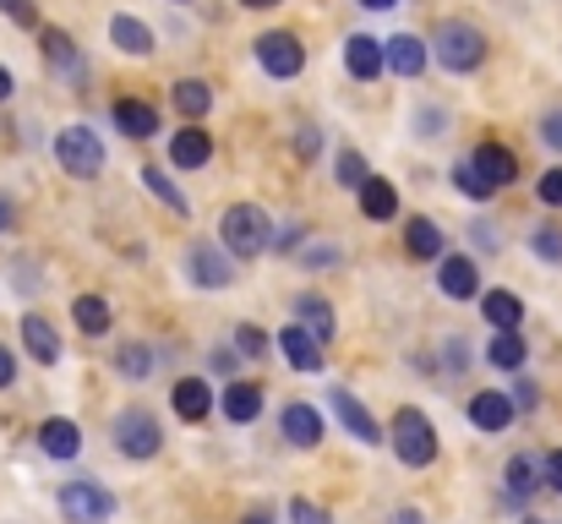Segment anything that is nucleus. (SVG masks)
I'll list each match as a JSON object with an SVG mask.
<instances>
[{
    "label": "nucleus",
    "mask_w": 562,
    "mask_h": 524,
    "mask_svg": "<svg viewBox=\"0 0 562 524\" xmlns=\"http://www.w3.org/2000/svg\"><path fill=\"white\" fill-rule=\"evenodd\" d=\"M218 241H224L229 257H262L268 241H273V219H268L257 202H235V208H224V219H218Z\"/></svg>",
    "instance_id": "nucleus-1"
},
{
    "label": "nucleus",
    "mask_w": 562,
    "mask_h": 524,
    "mask_svg": "<svg viewBox=\"0 0 562 524\" xmlns=\"http://www.w3.org/2000/svg\"><path fill=\"white\" fill-rule=\"evenodd\" d=\"M393 454H398V465H409V470H426V465L437 459V432H431V421H426L415 404H404V410L393 415Z\"/></svg>",
    "instance_id": "nucleus-2"
},
{
    "label": "nucleus",
    "mask_w": 562,
    "mask_h": 524,
    "mask_svg": "<svg viewBox=\"0 0 562 524\" xmlns=\"http://www.w3.org/2000/svg\"><path fill=\"white\" fill-rule=\"evenodd\" d=\"M437 60H442V71H475L486 60V33L475 22H442L437 27Z\"/></svg>",
    "instance_id": "nucleus-3"
},
{
    "label": "nucleus",
    "mask_w": 562,
    "mask_h": 524,
    "mask_svg": "<svg viewBox=\"0 0 562 524\" xmlns=\"http://www.w3.org/2000/svg\"><path fill=\"white\" fill-rule=\"evenodd\" d=\"M55 165H60L66 175H77V180H93V175L104 170L99 132H88V126H66V132L55 137Z\"/></svg>",
    "instance_id": "nucleus-4"
},
{
    "label": "nucleus",
    "mask_w": 562,
    "mask_h": 524,
    "mask_svg": "<svg viewBox=\"0 0 562 524\" xmlns=\"http://www.w3.org/2000/svg\"><path fill=\"white\" fill-rule=\"evenodd\" d=\"M60 514H66V524H110L115 498L99 481H66L60 487Z\"/></svg>",
    "instance_id": "nucleus-5"
},
{
    "label": "nucleus",
    "mask_w": 562,
    "mask_h": 524,
    "mask_svg": "<svg viewBox=\"0 0 562 524\" xmlns=\"http://www.w3.org/2000/svg\"><path fill=\"white\" fill-rule=\"evenodd\" d=\"M115 443H121L126 459H154V454L165 448V432H159V421H154L148 410H121V421H115Z\"/></svg>",
    "instance_id": "nucleus-6"
},
{
    "label": "nucleus",
    "mask_w": 562,
    "mask_h": 524,
    "mask_svg": "<svg viewBox=\"0 0 562 524\" xmlns=\"http://www.w3.org/2000/svg\"><path fill=\"white\" fill-rule=\"evenodd\" d=\"M257 66L273 71V77H301L306 49H301L295 33H262V38H257Z\"/></svg>",
    "instance_id": "nucleus-7"
},
{
    "label": "nucleus",
    "mask_w": 562,
    "mask_h": 524,
    "mask_svg": "<svg viewBox=\"0 0 562 524\" xmlns=\"http://www.w3.org/2000/svg\"><path fill=\"white\" fill-rule=\"evenodd\" d=\"M328 404H334V415L350 426V437H356L361 448H376V443H382V426H376L372 410H367V404H361L350 388H328Z\"/></svg>",
    "instance_id": "nucleus-8"
},
{
    "label": "nucleus",
    "mask_w": 562,
    "mask_h": 524,
    "mask_svg": "<svg viewBox=\"0 0 562 524\" xmlns=\"http://www.w3.org/2000/svg\"><path fill=\"white\" fill-rule=\"evenodd\" d=\"M187 274H191V285H202V290H224V285L235 279L229 257H224L218 246H207V241H196L187 252Z\"/></svg>",
    "instance_id": "nucleus-9"
},
{
    "label": "nucleus",
    "mask_w": 562,
    "mask_h": 524,
    "mask_svg": "<svg viewBox=\"0 0 562 524\" xmlns=\"http://www.w3.org/2000/svg\"><path fill=\"white\" fill-rule=\"evenodd\" d=\"M382 66H387V44H382V38H372V33L345 38V71H350V77L372 82V77H382Z\"/></svg>",
    "instance_id": "nucleus-10"
},
{
    "label": "nucleus",
    "mask_w": 562,
    "mask_h": 524,
    "mask_svg": "<svg viewBox=\"0 0 562 524\" xmlns=\"http://www.w3.org/2000/svg\"><path fill=\"white\" fill-rule=\"evenodd\" d=\"M279 349H284V360H290L295 371H317V366H323V339H317L312 328H301V323H290V328L279 334Z\"/></svg>",
    "instance_id": "nucleus-11"
},
{
    "label": "nucleus",
    "mask_w": 562,
    "mask_h": 524,
    "mask_svg": "<svg viewBox=\"0 0 562 524\" xmlns=\"http://www.w3.org/2000/svg\"><path fill=\"white\" fill-rule=\"evenodd\" d=\"M514 410H519V404H514V393H497V388L470 399V421H475L481 432H503V426L514 421Z\"/></svg>",
    "instance_id": "nucleus-12"
},
{
    "label": "nucleus",
    "mask_w": 562,
    "mask_h": 524,
    "mask_svg": "<svg viewBox=\"0 0 562 524\" xmlns=\"http://www.w3.org/2000/svg\"><path fill=\"white\" fill-rule=\"evenodd\" d=\"M22 345H27V355H33L38 366H55V360H60V334H55L49 317H38V312L22 317Z\"/></svg>",
    "instance_id": "nucleus-13"
},
{
    "label": "nucleus",
    "mask_w": 562,
    "mask_h": 524,
    "mask_svg": "<svg viewBox=\"0 0 562 524\" xmlns=\"http://www.w3.org/2000/svg\"><path fill=\"white\" fill-rule=\"evenodd\" d=\"M437 285H442V296H453V301H475V296H481V274H475L470 257H448L442 274H437Z\"/></svg>",
    "instance_id": "nucleus-14"
},
{
    "label": "nucleus",
    "mask_w": 562,
    "mask_h": 524,
    "mask_svg": "<svg viewBox=\"0 0 562 524\" xmlns=\"http://www.w3.org/2000/svg\"><path fill=\"white\" fill-rule=\"evenodd\" d=\"M279 426H284V437H290L295 448H317V443H323V415H317L312 404H290V410L279 415Z\"/></svg>",
    "instance_id": "nucleus-15"
},
{
    "label": "nucleus",
    "mask_w": 562,
    "mask_h": 524,
    "mask_svg": "<svg viewBox=\"0 0 562 524\" xmlns=\"http://www.w3.org/2000/svg\"><path fill=\"white\" fill-rule=\"evenodd\" d=\"M170 404H176L181 421H202V415L213 410V388H207L202 377H181V382L170 388Z\"/></svg>",
    "instance_id": "nucleus-16"
},
{
    "label": "nucleus",
    "mask_w": 562,
    "mask_h": 524,
    "mask_svg": "<svg viewBox=\"0 0 562 524\" xmlns=\"http://www.w3.org/2000/svg\"><path fill=\"white\" fill-rule=\"evenodd\" d=\"M387 71L420 77V71H426V44H420L415 33H393V38H387Z\"/></svg>",
    "instance_id": "nucleus-17"
},
{
    "label": "nucleus",
    "mask_w": 562,
    "mask_h": 524,
    "mask_svg": "<svg viewBox=\"0 0 562 524\" xmlns=\"http://www.w3.org/2000/svg\"><path fill=\"white\" fill-rule=\"evenodd\" d=\"M38 448L49 454V459H77V448H82V432H77V421H44L38 426Z\"/></svg>",
    "instance_id": "nucleus-18"
},
{
    "label": "nucleus",
    "mask_w": 562,
    "mask_h": 524,
    "mask_svg": "<svg viewBox=\"0 0 562 524\" xmlns=\"http://www.w3.org/2000/svg\"><path fill=\"white\" fill-rule=\"evenodd\" d=\"M404 246L415 263H437L442 257V230L431 219H404Z\"/></svg>",
    "instance_id": "nucleus-19"
},
{
    "label": "nucleus",
    "mask_w": 562,
    "mask_h": 524,
    "mask_svg": "<svg viewBox=\"0 0 562 524\" xmlns=\"http://www.w3.org/2000/svg\"><path fill=\"white\" fill-rule=\"evenodd\" d=\"M475 170L486 175L492 186H514V175H519V159L503 148V143H481L475 148Z\"/></svg>",
    "instance_id": "nucleus-20"
},
{
    "label": "nucleus",
    "mask_w": 562,
    "mask_h": 524,
    "mask_svg": "<svg viewBox=\"0 0 562 524\" xmlns=\"http://www.w3.org/2000/svg\"><path fill=\"white\" fill-rule=\"evenodd\" d=\"M170 159H176L181 170H202V165L213 159V137H207V132H196V126L176 132V143H170Z\"/></svg>",
    "instance_id": "nucleus-21"
},
{
    "label": "nucleus",
    "mask_w": 562,
    "mask_h": 524,
    "mask_svg": "<svg viewBox=\"0 0 562 524\" xmlns=\"http://www.w3.org/2000/svg\"><path fill=\"white\" fill-rule=\"evenodd\" d=\"M115 126H121L126 137H154V132H159V110L143 104V99H121V104H115Z\"/></svg>",
    "instance_id": "nucleus-22"
},
{
    "label": "nucleus",
    "mask_w": 562,
    "mask_h": 524,
    "mask_svg": "<svg viewBox=\"0 0 562 524\" xmlns=\"http://www.w3.org/2000/svg\"><path fill=\"white\" fill-rule=\"evenodd\" d=\"M481 312H486L492 328H519V323H525V301H519L514 290H486V296H481Z\"/></svg>",
    "instance_id": "nucleus-23"
},
{
    "label": "nucleus",
    "mask_w": 562,
    "mask_h": 524,
    "mask_svg": "<svg viewBox=\"0 0 562 524\" xmlns=\"http://www.w3.org/2000/svg\"><path fill=\"white\" fill-rule=\"evenodd\" d=\"M218 404H224V415H229V421H240V426H246V421H257V415H262V388H257V382H229Z\"/></svg>",
    "instance_id": "nucleus-24"
},
{
    "label": "nucleus",
    "mask_w": 562,
    "mask_h": 524,
    "mask_svg": "<svg viewBox=\"0 0 562 524\" xmlns=\"http://www.w3.org/2000/svg\"><path fill=\"white\" fill-rule=\"evenodd\" d=\"M110 38H115V49H126V55H148V49H154V27L137 22V16H115V22H110Z\"/></svg>",
    "instance_id": "nucleus-25"
},
{
    "label": "nucleus",
    "mask_w": 562,
    "mask_h": 524,
    "mask_svg": "<svg viewBox=\"0 0 562 524\" xmlns=\"http://www.w3.org/2000/svg\"><path fill=\"white\" fill-rule=\"evenodd\" d=\"M71 317H77V328H82L88 339L110 334V301H104V296H77V301H71Z\"/></svg>",
    "instance_id": "nucleus-26"
},
{
    "label": "nucleus",
    "mask_w": 562,
    "mask_h": 524,
    "mask_svg": "<svg viewBox=\"0 0 562 524\" xmlns=\"http://www.w3.org/2000/svg\"><path fill=\"white\" fill-rule=\"evenodd\" d=\"M541 476H547V465H536L530 454H519V459H508V498H514V503H525V498H536V487H541Z\"/></svg>",
    "instance_id": "nucleus-27"
},
{
    "label": "nucleus",
    "mask_w": 562,
    "mask_h": 524,
    "mask_svg": "<svg viewBox=\"0 0 562 524\" xmlns=\"http://www.w3.org/2000/svg\"><path fill=\"white\" fill-rule=\"evenodd\" d=\"M525 339H519V328H497V334H492V345H486V360H492V366H503V371H519V366H525Z\"/></svg>",
    "instance_id": "nucleus-28"
},
{
    "label": "nucleus",
    "mask_w": 562,
    "mask_h": 524,
    "mask_svg": "<svg viewBox=\"0 0 562 524\" xmlns=\"http://www.w3.org/2000/svg\"><path fill=\"white\" fill-rule=\"evenodd\" d=\"M38 44H44V60H49L55 71H66V77H77V71H82V60H77V44H71L60 27H44V38H38Z\"/></svg>",
    "instance_id": "nucleus-29"
},
{
    "label": "nucleus",
    "mask_w": 562,
    "mask_h": 524,
    "mask_svg": "<svg viewBox=\"0 0 562 524\" xmlns=\"http://www.w3.org/2000/svg\"><path fill=\"white\" fill-rule=\"evenodd\" d=\"M361 213H367V219H393V213H398V191H393L382 175H372V180L361 186Z\"/></svg>",
    "instance_id": "nucleus-30"
},
{
    "label": "nucleus",
    "mask_w": 562,
    "mask_h": 524,
    "mask_svg": "<svg viewBox=\"0 0 562 524\" xmlns=\"http://www.w3.org/2000/svg\"><path fill=\"white\" fill-rule=\"evenodd\" d=\"M295 317H301V328H312L323 345L334 339V306H328V301H317V296H301V301H295Z\"/></svg>",
    "instance_id": "nucleus-31"
},
{
    "label": "nucleus",
    "mask_w": 562,
    "mask_h": 524,
    "mask_svg": "<svg viewBox=\"0 0 562 524\" xmlns=\"http://www.w3.org/2000/svg\"><path fill=\"white\" fill-rule=\"evenodd\" d=\"M115 366H121V377H132V382H143V377H154V366H159V355L148 345H121L115 349Z\"/></svg>",
    "instance_id": "nucleus-32"
},
{
    "label": "nucleus",
    "mask_w": 562,
    "mask_h": 524,
    "mask_svg": "<svg viewBox=\"0 0 562 524\" xmlns=\"http://www.w3.org/2000/svg\"><path fill=\"white\" fill-rule=\"evenodd\" d=\"M176 110L187 115V121H202L207 110H213V93H207V82H176Z\"/></svg>",
    "instance_id": "nucleus-33"
},
{
    "label": "nucleus",
    "mask_w": 562,
    "mask_h": 524,
    "mask_svg": "<svg viewBox=\"0 0 562 524\" xmlns=\"http://www.w3.org/2000/svg\"><path fill=\"white\" fill-rule=\"evenodd\" d=\"M453 186H459V191H464V197H475V202H486V197H492V191H497V186H492V180H486V175L475 170V159H464V165H459V170H453Z\"/></svg>",
    "instance_id": "nucleus-34"
},
{
    "label": "nucleus",
    "mask_w": 562,
    "mask_h": 524,
    "mask_svg": "<svg viewBox=\"0 0 562 524\" xmlns=\"http://www.w3.org/2000/svg\"><path fill=\"white\" fill-rule=\"evenodd\" d=\"M143 186H148L154 197H165L176 213H191V208H187V191H181V186H176V180H170L165 170H143Z\"/></svg>",
    "instance_id": "nucleus-35"
},
{
    "label": "nucleus",
    "mask_w": 562,
    "mask_h": 524,
    "mask_svg": "<svg viewBox=\"0 0 562 524\" xmlns=\"http://www.w3.org/2000/svg\"><path fill=\"white\" fill-rule=\"evenodd\" d=\"M339 180H345L350 191H361V186L372 180V170H367V159H361V154H339Z\"/></svg>",
    "instance_id": "nucleus-36"
},
{
    "label": "nucleus",
    "mask_w": 562,
    "mask_h": 524,
    "mask_svg": "<svg viewBox=\"0 0 562 524\" xmlns=\"http://www.w3.org/2000/svg\"><path fill=\"white\" fill-rule=\"evenodd\" d=\"M530 246H536V257L562 263V230H552V224H547V230H536V241H530Z\"/></svg>",
    "instance_id": "nucleus-37"
},
{
    "label": "nucleus",
    "mask_w": 562,
    "mask_h": 524,
    "mask_svg": "<svg viewBox=\"0 0 562 524\" xmlns=\"http://www.w3.org/2000/svg\"><path fill=\"white\" fill-rule=\"evenodd\" d=\"M235 345H240V355H251V360H257V355H268V334L246 323V328H235Z\"/></svg>",
    "instance_id": "nucleus-38"
},
{
    "label": "nucleus",
    "mask_w": 562,
    "mask_h": 524,
    "mask_svg": "<svg viewBox=\"0 0 562 524\" xmlns=\"http://www.w3.org/2000/svg\"><path fill=\"white\" fill-rule=\"evenodd\" d=\"M290 520H295V524H328V509H317V503L295 498V503H290Z\"/></svg>",
    "instance_id": "nucleus-39"
},
{
    "label": "nucleus",
    "mask_w": 562,
    "mask_h": 524,
    "mask_svg": "<svg viewBox=\"0 0 562 524\" xmlns=\"http://www.w3.org/2000/svg\"><path fill=\"white\" fill-rule=\"evenodd\" d=\"M536 191H541V202H547V208H562V170H547Z\"/></svg>",
    "instance_id": "nucleus-40"
},
{
    "label": "nucleus",
    "mask_w": 562,
    "mask_h": 524,
    "mask_svg": "<svg viewBox=\"0 0 562 524\" xmlns=\"http://www.w3.org/2000/svg\"><path fill=\"white\" fill-rule=\"evenodd\" d=\"M541 137H547V148H558L562 154V110H552V115L541 121Z\"/></svg>",
    "instance_id": "nucleus-41"
},
{
    "label": "nucleus",
    "mask_w": 562,
    "mask_h": 524,
    "mask_svg": "<svg viewBox=\"0 0 562 524\" xmlns=\"http://www.w3.org/2000/svg\"><path fill=\"white\" fill-rule=\"evenodd\" d=\"M334 263V246H306L301 252V268H328Z\"/></svg>",
    "instance_id": "nucleus-42"
},
{
    "label": "nucleus",
    "mask_w": 562,
    "mask_h": 524,
    "mask_svg": "<svg viewBox=\"0 0 562 524\" xmlns=\"http://www.w3.org/2000/svg\"><path fill=\"white\" fill-rule=\"evenodd\" d=\"M514 404H519V410H536V404H541V388H536V382H514Z\"/></svg>",
    "instance_id": "nucleus-43"
},
{
    "label": "nucleus",
    "mask_w": 562,
    "mask_h": 524,
    "mask_svg": "<svg viewBox=\"0 0 562 524\" xmlns=\"http://www.w3.org/2000/svg\"><path fill=\"white\" fill-rule=\"evenodd\" d=\"M0 11H5V16H16V22H22V27H33V22H38V16H33V5H27V0H0Z\"/></svg>",
    "instance_id": "nucleus-44"
},
{
    "label": "nucleus",
    "mask_w": 562,
    "mask_h": 524,
    "mask_svg": "<svg viewBox=\"0 0 562 524\" xmlns=\"http://www.w3.org/2000/svg\"><path fill=\"white\" fill-rule=\"evenodd\" d=\"M295 148H301V159H317V154H323V132H301Z\"/></svg>",
    "instance_id": "nucleus-45"
},
{
    "label": "nucleus",
    "mask_w": 562,
    "mask_h": 524,
    "mask_svg": "<svg viewBox=\"0 0 562 524\" xmlns=\"http://www.w3.org/2000/svg\"><path fill=\"white\" fill-rule=\"evenodd\" d=\"M547 487H552V492H562V448H558V454H547Z\"/></svg>",
    "instance_id": "nucleus-46"
},
{
    "label": "nucleus",
    "mask_w": 562,
    "mask_h": 524,
    "mask_svg": "<svg viewBox=\"0 0 562 524\" xmlns=\"http://www.w3.org/2000/svg\"><path fill=\"white\" fill-rule=\"evenodd\" d=\"M16 382V360H11V349H0V388H11Z\"/></svg>",
    "instance_id": "nucleus-47"
},
{
    "label": "nucleus",
    "mask_w": 562,
    "mask_h": 524,
    "mask_svg": "<svg viewBox=\"0 0 562 524\" xmlns=\"http://www.w3.org/2000/svg\"><path fill=\"white\" fill-rule=\"evenodd\" d=\"M11 88H16V82H11V71H5V66H0V104H5V99H11Z\"/></svg>",
    "instance_id": "nucleus-48"
},
{
    "label": "nucleus",
    "mask_w": 562,
    "mask_h": 524,
    "mask_svg": "<svg viewBox=\"0 0 562 524\" xmlns=\"http://www.w3.org/2000/svg\"><path fill=\"white\" fill-rule=\"evenodd\" d=\"M393 524H420V514H415V509H398V514H393Z\"/></svg>",
    "instance_id": "nucleus-49"
},
{
    "label": "nucleus",
    "mask_w": 562,
    "mask_h": 524,
    "mask_svg": "<svg viewBox=\"0 0 562 524\" xmlns=\"http://www.w3.org/2000/svg\"><path fill=\"white\" fill-rule=\"evenodd\" d=\"M5 224H11V202L0 197V230H5Z\"/></svg>",
    "instance_id": "nucleus-50"
},
{
    "label": "nucleus",
    "mask_w": 562,
    "mask_h": 524,
    "mask_svg": "<svg viewBox=\"0 0 562 524\" xmlns=\"http://www.w3.org/2000/svg\"><path fill=\"white\" fill-rule=\"evenodd\" d=\"M240 5H251V11H268V5H279V0H240Z\"/></svg>",
    "instance_id": "nucleus-51"
},
{
    "label": "nucleus",
    "mask_w": 562,
    "mask_h": 524,
    "mask_svg": "<svg viewBox=\"0 0 562 524\" xmlns=\"http://www.w3.org/2000/svg\"><path fill=\"white\" fill-rule=\"evenodd\" d=\"M361 5H372V11H387V5H398V0H361Z\"/></svg>",
    "instance_id": "nucleus-52"
},
{
    "label": "nucleus",
    "mask_w": 562,
    "mask_h": 524,
    "mask_svg": "<svg viewBox=\"0 0 562 524\" xmlns=\"http://www.w3.org/2000/svg\"><path fill=\"white\" fill-rule=\"evenodd\" d=\"M240 524H273V520H268V514H246Z\"/></svg>",
    "instance_id": "nucleus-53"
}]
</instances>
